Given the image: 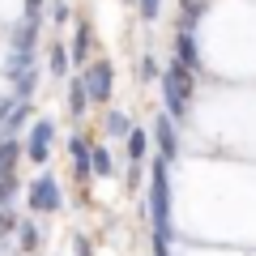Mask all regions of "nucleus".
<instances>
[{
  "label": "nucleus",
  "mask_w": 256,
  "mask_h": 256,
  "mask_svg": "<svg viewBox=\"0 0 256 256\" xmlns=\"http://www.w3.org/2000/svg\"><path fill=\"white\" fill-rule=\"evenodd\" d=\"M9 107H13V102H0V116H4V111H9Z\"/></svg>",
  "instance_id": "393cba45"
},
{
  "label": "nucleus",
  "mask_w": 256,
  "mask_h": 256,
  "mask_svg": "<svg viewBox=\"0 0 256 256\" xmlns=\"http://www.w3.org/2000/svg\"><path fill=\"white\" fill-rule=\"evenodd\" d=\"M13 230H22V226L13 222V214H4V210H0V235H13Z\"/></svg>",
  "instance_id": "4be33fe9"
},
{
  "label": "nucleus",
  "mask_w": 256,
  "mask_h": 256,
  "mask_svg": "<svg viewBox=\"0 0 256 256\" xmlns=\"http://www.w3.org/2000/svg\"><path fill=\"white\" fill-rule=\"evenodd\" d=\"M86 90H90V98H111V64H90L86 68Z\"/></svg>",
  "instance_id": "39448f33"
},
{
  "label": "nucleus",
  "mask_w": 256,
  "mask_h": 256,
  "mask_svg": "<svg viewBox=\"0 0 256 256\" xmlns=\"http://www.w3.org/2000/svg\"><path fill=\"white\" fill-rule=\"evenodd\" d=\"M13 162H18V141L4 137L0 141V180H13Z\"/></svg>",
  "instance_id": "1a4fd4ad"
},
{
  "label": "nucleus",
  "mask_w": 256,
  "mask_h": 256,
  "mask_svg": "<svg viewBox=\"0 0 256 256\" xmlns=\"http://www.w3.org/2000/svg\"><path fill=\"white\" fill-rule=\"evenodd\" d=\"M94 175H111V154L107 150H94Z\"/></svg>",
  "instance_id": "f3484780"
},
{
  "label": "nucleus",
  "mask_w": 256,
  "mask_h": 256,
  "mask_svg": "<svg viewBox=\"0 0 256 256\" xmlns=\"http://www.w3.org/2000/svg\"><path fill=\"white\" fill-rule=\"evenodd\" d=\"M68 150H73V166H77V175H82V180H86V175L94 171V150L86 146L82 137H73V146H68Z\"/></svg>",
  "instance_id": "6e6552de"
},
{
  "label": "nucleus",
  "mask_w": 256,
  "mask_h": 256,
  "mask_svg": "<svg viewBox=\"0 0 256 256\" xmlns=\"http://www.w3.org/2000/svg\"><path fill=\"white\" fill-rule=\"evenodd\" d=\"M22 248H38V230L30 226V222L22 226Z\"/></svg>",
  "instance_id": "412c9836"
},
{
  "label": "nucleus",
  "mask_w": 256,
  "mask_h": 256,
  "mask_svg": "<svg viewBox=\"0 0 256 256\" xmlns=\"http://www.w3.org/2000/svg\"><path fill=\"white\" fill-rule=\"evenodd\" d=\"M86 47H90V34H86V30H77V38H73V60H77V64L86 60Z\"/></svg>",
  "instance_id": "a211bd4d"
},
{
  "label": "nucleus",
  "mask_w": 256,
  "mask_h": 256,
  "mask_svg": "<svg viewBox=\"0 0 256 256\" xmlns=\"http://www.w3.org/2000/svg\"><path fill=\"white\" fill-rule=\"evenodd\" d=\"M150 210H154V239H171V196H166V162H154V188H150Z\"/></svg>",
  "instance_id": "f257e3e1"
},
{
  "label": "nucleus",
  "mask_w": 256,
  "mask_h": 256,
  "mask_svg": "<svg viewBox=\"0 0 256 256\" xmlns=\"http://www.w3.org/2000/svg\"><path fill=\"white\" fill-rule=\"evenodd\" d=\"M175 56H180L184 68H196L201 64V56H196V38H192V30H180V38H175Z\"/></svg>",
  "instance_id": "0eeeda50"
},
{
  "label": "nucleus",
  "mask_w": 256,
  "mask_h": 256,
  "mask_svg": "<svg viewBox=\"0 0 256 256\" xmlns=\"http://www.w3.org/2000/svg\"><path fill=\"white\" fill-rule=\"evenodd\" d=\"M64 68H68V52L56 47V52H52V73H64Z\"/></svg>",
  "instance_id": "6ab92c4d"
},
{
  "label": "nucleus",
  "mask_w": 256,
  "mask_h": 256,
  "mask_svg": "<svg viewBox=\"0 0 256 256\" xmlns=\"http://www.w3.org/2000/svg\"><path fill=\"white\" fill-rule=\"evenodd\" d=\"M26 9H30V18H34V13L43 9V0H26Z\"/></svg>",
  "instance_id": "b1692460"
},
{
  "label": "nucleus",
  "mask_w": 256,
  "mask_h": 256,
  "mask_svg": "<svg viewBox=\"0 0 256 256\" xmlns=\"http://www.w3.org/2000/svg\"><path fill=\"white\" fill-rule=\"evenodd\" d=\"M192 68H184V64H175V68H166L162 77V90H166V116L171 120H184V111H188V98H192Z\"/></svg>",
  "instance_id": "f03ea898"
},
{
  "label": "nucleus",
  "mask_w": 256,
  "mask_h": 256,
  "mask_svg": "<svg viewBox=\"0 0 256 256\" xmlns=\"http://www.w3.org/2000/svg\"><path fill=\"white\" fill-rule=\"evenodd\" d=\"M13 192H18V184H13V180H0V210L13 201Z\"/></svg>",
  "instance_id": "aec40b11"
},
{
  "label": "nucleus",
  "mask_w": 256,
  "mask_h": 256,
  "mask_svg": "<svg viewBox=\"0 0 256 256\" xmlns=\"http://www.w3.org/2000/svg\"><path fill=\"white\" fill-rule=\"evenodd\" d=\"M154 137H158V146H162V158H175L180 141H175V120H171V116H162V120L154 124Z\"/></svg>",
  "instance_id": "423d86ee"
},
{
  "label": "nucleus",
  "mask_w": 256,
  "mask_h": 256,
  "mask_svg": "<svg viewBox=\"0 0 256 256\" xmlns=\"http://www.w3.org/2000/svg\"><path fill=\"white\" fill-rule=\"evenodd\" d=\"M30 43H34V22H26V26L18 30V38H13V47H18V52H30Z\"/></svg>",
  "instance_id": "2eb2a0df"
},
{
  "label": "nucleus",
  "mask_w": 256,
  "mask_h": 256,
  "mask_svg": "<svg viewBox=\"0 0 256 256\" xmlns=\"http://www.w3.org/2000/svg\"><path fill=\"white\" fill-rule=\"evenodd\" d=\"M26 116H30V111H26V102H22V107H18V111H13V116H9V120H4V137H13V132H18V128H22V124H26Z\"/></svg>",
  "instance_id": "4468645a"
},
{
  "label": "nucleus",
  "mask_w": 256,
  "mask_h": 256,
  "mask_svg": "<svg viewBox=\"0 0 256 256\" xmlns=\"http://www.w3.org/2000/svg\"><path fill=\"white\" fill-rule=\"evenodd\" d=\"M146 146H150V141H146V132H141V128H137V132H128V154L137 158V162L146 158Z\"/></svg>",
  "instance_id": "ddd939ff"
},
{
  "label": "nucleus",
  "mask_w": 256,
  "mask_h": 256,
  "mask_svg": "<svg viewBox=\"0 0 256 256\" xmlns=\"http://www.w3.org/2000/svg\"><path fill=\"white\" fill-rule=\"evenodd\" d=\"M158 4H162V0H141V18L154 22V18H158Z\"/></svg>",
  "instance_id": "5701e85b"
},
{
  "label": "nucleus",
  "mask_w": 256,
  "mask_h": 256,
  "mask_svg": "<svg viewBox=\"0 0 256 256\" xmlns=\"http://www.w3.org/2000/svg\"><path fill=\"white\" fill-rule=\"evenodd\" d=\"M107 132H116V137H124V132H132V128H128V116H120V111H116V116L107 120Z\"/></svg>",
  "instance_id": "dca6fc26"
},
{
  "label": "nucleus",
  "mask_w": 256,
  "mask_h": 256,
  "mask_svg": "<svg viewBox=\"0 0 256 256\" xmlns=\"http://www.w3.org/2000/svg\"><path fill=\"white\" fill-rule=\"evenodd\" d=\"M180 9H184V30H192V22H196V18H201V13L205 9H210V0H180Z\"/></svg>",
  "instance_id": "9b49d317"
},
{
  "label": "nucleus",
  "mask_w": 256,
  "mask_h": 256,
  "mask_svg": "<svg viewBox=\"0 0 256 256\" xmlns=\"http://www.w3.org/2000/svg\"><path fill=\"white\" fill-rule=\"evenodd\" d=\"M30 210H60V188H56V180H34V188H30Z\"/></svg>",
  "instance_id": "7ed1b4c3"
},
{
  "label": "nucleus",
  "mask_w": 256,
  "mask_h": 256,
  "mask_svg": "<svg viewBox=\"0 0 256 256\" xmlns=\"http://www.w3.org/2000/svg\"><path fill=\"white\" fill-rule=\"evenodd\" d=\"M56 141V124L52 120H38L34 128H30V158L34 162H47V146Z\"/></svg>",
  "instance_id": "20e7f679"
},
{
  "label": "nucleus",
  "mask_w": 256,
  "mask_h": 256,
  "mask_svg": "<svg viewBox=\"0 0 256 256\" xmlns=\"http://www.w3.org/2000/svg\"><path fill=\"white\" fill-rule=\"evenodd\" d=\"M86 102H90V90H86V82L77 77V82L68 86V111H73V116H82V111H86Z\"/></svg>",
  "instance_id": "9d476101"
},
{
  "label": "nucleus",
  "mask_w": 256,
  "mask_h": 256,
  "mask_svg": "<svg viewBox=\"0 0 256 256\" xmlns=\"http://www.w3.org/2000/svg\"><path fill=\"white\" fill-rule=\"evenodd\" d=\"M4 73H9V77H26L30 73V52H13L9 64H4Z\"/></svg>",
  "instance_id": "f8f14e48"
}]
</instances>
